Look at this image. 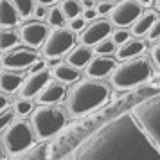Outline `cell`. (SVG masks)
I'll return each mask as SVG.
<instances>
[{"mask_svg": "<svg viewBox=\"0 0 160 160\" xmlns=\"http://www.w3.org/2000/svg\"><path fill=\"white\" fill-rule=\"evenodd\" d=\"M74 160H160V149L133 113H121L88 135Z\"/></svg>", "mask_w": 160, "mask_h": 160, "instance_id": "1", "label": "cell"}, {"mask_svg": "<svg viewBox=\"0 0 160 160\" xmlns=\"http://www.w3.org/2000/svg\"><path fill=\"white\" fill-rule=\"evenodd\" d=\"M110 88L97 79H85L79 81L76 87L68 92V112L72 115H83L92 110L102 106L108 101Z\"/></svg>", "mask_w": 160, "mask_h": 160, "instance_id": "2", "label": "cell"}, {"mask_svg": "<svg viewBox=\"0 0 160 160\" xmlns=\"http://www.w3.org/2000/svg\"><path fill=\"white\" fill-rule=\"evenodd\" d=\"M153 67L144 58H131L124 63L117 65L112 72V85L117 90H128V88L138 87L151 78Z\"/></svg>", "mask_w": 160, "mask_h": 160, "instance_id": "3", "label": "cell"}, {"mask_svg": "<svg viewBox=\"0 0 160 160\" xmlns=\"http://www.w3.org/2000/svg\"><path fill=\"white\" fill-rule=\"evenodd\" d=\"M133 115L160 149V92L148 95L138 104H135Z\"/></svg>", "mask_w": 160, "mask_h": 160, "instance_id": "4", "label": "cell"}, {"mask_svg": "<svg viewBox=\"0 0 160 160\" xmlns=\"http://www.w3.org/2000/svg\"><path fill=\"white\" fill-rule=\"evenodd\" d=\"M67 122V117L63 110L49 106V104H42L40 108L32 112V119H31V126L40 138H49L54 137L58 131L63 130Z\"/></svg>", "mask_w": 160, "mask_h": 160, "instance_id": "5", "label": "cell"}, {"mask_svg": "<svg viewBox=\"0 0 160 160\" xmlns=\"http://www.w3.org/2000/svg\"><path fill=\"white\" fill-rule=\"evenodd\" d=\"M34 135L36 133L32 130V126H29L25 121H15L11 126H8L4 130L2 142H4L6 151L16 155V153L29 149L34 142Z\"/></svg>", "mask_w": 160, "mask_h": 160, "instance_id": "6", "label": "cell"}, {"mask_svg": "<svg viewBox=\"0 0 160 160\" xmlns=\"http://www.w3.org/2000/svg\"><path fill=\"white\" fill-rule=\"evenodd\" d=\"M74 43H76V34L72 29H54L49 34V38L45 40L43 43V54L49 59L52 58H59L61 54L72 51Z\"/></svg>", "mask_w": 160, "mask_h": 160, "instance_id": "7", "label": "cell"}, {"mask_svg": "<svg viewBox=\"0 0 160 160\" xmlns=\"http://www.w3.org/2000/svg\"><path fill=\"white\" fill-rule=\"evenodd\" d=\"M38 61V52L32 47H18L2 52V67L9 70H23Z\"/></svg>", "mask_w": 160, "mask_h": 160, "instance_id": "8", "label": "cell"}, {"mask_svg": "<svg viewBox=\"0 0 160 160\" xmlns=\"http://www.w3.org/2000/svg\"><path fill=\"white\" fill-rule=\"evenodd\" d=\"M142 15V8L137 0H119L112 9V23L117 27L133 25Z\"/></svg>", "mask_w": 160, "mask_h": 160, "instance_id": "9", "label": "cell"}, {"mask_svg": "<svg viewBox=\"0 0 160 160\" xmlns=\"http://www.w3.org/2000/svg\"><path fill=\"white\" fill-rule=\"evenodd\" d=\"M18 34L27 47L34 49V47H40V45L45 43V40L49 38V27L40 20H29V22L22 23Z\"/></svg>", "mask_w": 160, "mask_h": 160, "instance_id": "10", "label": "cell"}, {"mask_svg": "<svg viewBox=\"0 0 160 160\" xmlns=\"http://www.w3.org/2000/svg\"><path fill=\"white\" fill-rule=\"evenodd\" d=\"M112 32V20L106 18H95L90 25H87L81 32V43L83 45H97Z\"/></svg>", "mask_w": 160, "mask_h": 160, "instance_id": "11", "label": "cell"}, {"mask_svg": "<svg viewBox=\"0 0 160 160\" xmlns=\"http://www.w3.org/2000/svg\"><path fill=\"white\" fill-rule=\"evenodd\" d=\"M49 78H51V74H49L47 68L40 70V72L29 74V76L25 78V81H23L22 88H20L22 97H34V95H38L45 87H47Z\"/></svg>", "mask_w": 160, "mask_h": 160, "instance_id": "12", "label": "cell"}, {"mask_svg": "<svg viewBox=\"0 0 160 160\" xmlns=\"http://www.w3.org/2000/svg\"><path fill=\"white\" fill-rule=\"evenodd\" d=\"M117 67L115 59L108 58V56H97L92 58V61L87 65V76L92 79H99V78H106L108 74L113 72V68Z\"/></svg>", "mask_w": 160, "mask_h": 160, "instance_id": "13", "label": "cell"}, {"mask_svg": "<svg viewBox=\"0 0 160 160\" xmlns=\"http://www.w3.org/2000/svg\"><path fill=\"white\" fill-rule=\"evenodd\" d=\"M67 94L65 83L61 81H54V83H47V87L38 94L36 101L38 104H54V102H59Z\"/></svg>", "mask_w": 160, "mask_h": 160, "instance_id": "14", "label": "cell"}, {"mask_svg": "<svg viewBox=\"0 0 160 160\" xmlns=\"http://www.w3.org/2000/svg\"><path fill=\"white\" fill-rule=\"evenodd\" d=\"M23 76L18 74L16 70H9L4 68L2 76H0V88H2V94H13L18 88H22L23 85Z\"/></svg>", "mask_w": 160, "mask_h": 160, "instance_id": "15", "label": "cell"}, {"mask_svg": "<svg viewBox=\"0 0 160 160\" xmlns=\"http://www.w3.org/2000/svg\"><path fill=\"white\" fill-rule=\"evenodd\" d=\"M146 49V43L140 40V38H130L126 43L119 45V49L115 51L117 58L126 61V59H131V58H137L138 54H142Z\"/></svg>", "mask_w": 160, "mask_h": 160, "instance_id": "16", "label": "cell"}, {"mask_svg": "<svg viewBox=\"0 0 160 160\" xmlns=\"http://www.w3.org/2000/svg\"><path fill=\"white\" fill-rule=\"evenodd\" d=\"M68 65L76 67V68H83L87 67L90 61H92V49L88 45H83L81 43L79 47H74L72 51L67 54V59H65Z\"/></svg>", "mask_w": 160, "mask_h": 160, "instance_id": "17", "label": "cell"}, {"mask_svg": "<svg viewBox=\"0 0 160 160\" xmlns=\"http://www.w3.org/2000/svg\"><path fill=\"white\" fill-rule=\"evenodd\" d=\"M18 20H20V13L15 8V4L11 0H2L0 2V23H2V27L4 29L15 27Z\"/></svg>", "mask_w": 160, "mask_h": 160, "instance_id": "18", "label": "cell"}, {"mask_svg": "<svg viewBox=\"0 0 160 160\" xmlns=\"http://www.w3.org/2000/svg\"><path fill=\"white\" fill-rule=\"evenodd\" d=\"M52 74L56 76V79L61 81V83H74V81L79 79V70L76 68V67L68 65V63H58V65H54L52 68Z\"/></svg>", "mask_w": 160, "mask_h": 160, "instance_id": "19", "label": "cell"}, {"mask_svg": "<svg viewBox=\"0 0 160 160\" xmlns=\"http://www.w3.org/2000/svg\"><path fill=\"white\" fill-rule=\"evenodd\" d=\"M157 22V15L153 13V11H146L140 15L137 22L133 23V27H131V32H133V36H144L149 32L151 29V25Z\"/></svg>", "mask_w": 160, "mask_h": 160, "instance_id": "20", "label": "cell"}, {"mask_svg": "<svg viewBox=\"0 0 160 160\" xmlns=\"http://www.w3.org/2000/svg\"><path fill=\"white\" fill-rule=\"evenodd\" d=\"M18 36L20 34H16V32H13V31H9V29L2 31V36H0V49H2V52H8L13 47H16Z\"/></svg>", "mask_w": 160, "mask_h": 160, "instance_id": "21", "label": "cell"}, {"mask_svg": "<svg viewBox=\"0 0 160 160\" xmlns=\"http://www.w3.org/2000/svg\"><path fill=\"white\" fill-rule=\"evenodd\" d=\"M47 22H49V25L56 27V29H59V27L65 25L67 16H65V13H63L61 6H59V8H52L51 11H49V15H47Z\"/></svg>", "mask_w": 160, "mask_h": 160, "instance_id": "22", "label": "cell"}, {"mask_svg": "<svg viewBox=\"0 0 160 160\" xmlns=\"http://www.w3.org/2000/svg\"><path fill=\"white\" fill-rule=\"evenodd\" d=\"M61 9H63L67 18L72 20V18L81 15V2H78V0H63L61 2Z\"/></svg>", "mask_w": 160, "mask_h": 160, "instance_id": "23", "label": "cell"}, {"mask_svg": "<svg viewBox=\"0 0 160 160\" xmlns=\"http://www.w3.org/2000/svg\"><path fill=\"white\" fill-rule=\"evenodd\" d=\"M15 4V8L18 9V13L22 18H27L29 15L34 13V2L36 0H11Z\"/></svg>", "mask_w": 160, "mask_h": 160, "instance_id": "24", "label": "cell"}, {"mask_svg": "<svg viewBox=\"0 0 160 160\" xmlns=\"http://www.w3.org/2000/svg\"><path fill=\"white\" fill-rule=\"evenodd\" d=\"M15 112H16V115H20V117L29 115L31 112H32V101H31L29 97L18 99V101L15 102Z\"/></svg>", "mask_w": 160, "mask_h": 160, "instance_id": "25", "label": "cell"}, {"mask_svg": "<svg viewBox=\"0 0 160 160\" xmlns=\"http://www.w3.org/2000/svg\"><path fill=\"white\" fill-rule=\"evenodd\" d=\"M115 51V43H113V40L112 38H104L102 42L95 45V52L97 54H101V56H106V54H112V52Z\"/></svg>", "mask_w": 160, "mask_h": 160, "instance_id": "26", "label": "cell"}, {"mask_svg": "<svg viewBox=\"0 0 160 160\" xmlns=\"http://www.w3.org/2000/svg\"><path fill=\"white\" fill-rule=\"evenodd\" d=\"M112 40H113V43L115 45L126 43V42L130 40V31L126 29V27H119V29L112 31Z\"/></svg>", "mask_w": 160, "mask_h": 160, "instance_id": "27", "label": "cell"}, {"mask_svg": "<svg viewBox=\"0 0 160 160\" xmlns=\"http://www.w3.org/2000/svg\"><path fill=\"white\" fill-rule=\"evenodd\" d=\"M2 115H0V128H2V131L6 130L8 126H11V124L15 122V113L16 112H13V110H2L0 112Z\"/></svg>", "mask_w": 160, "mask_h": 160, "instance_id": "28", "label": "cell"}, {"mask_svg": "<svg viewBox=\"0 0 160 160\" xmlns=\"http://www.w3.org/2000/svg\"><path fill=\"white\" fill-rule=\"evenodd\" d=\"M97 13L99 15H108L112 13V9H113V4H112V0H97Z\"/></svg>", "mask_w": 160, "mask_h": 160, "instance_id": "29", "label": "cell"}, {"mask_svg": "<svg viewBox=\"0 0 160 160\" xmlns=\"http://www.w3.org/2000/svg\"><path fill=\"white\" fill-rule=\"evenodd\" d=\"M85 23H87V20L83 18V15H79V16H76V18H72V20L68 22V25H70V29L76 32V31H83L85 29Z\"/></svg>", "mask_w": 160, "mask_h": 160, "instance_id": "30", "label": "cell"}, {"mask_svg": "<svg viewBox=\"0 0 160 160\" xmlns=\"http://www.w3.org/2000/svg\"><path fill=\"white\" fill-rule=\"evenodd\" d=\"M148 36H149V40H157V38H160V20L157 18V22L151 25V29H149V32H148Z\"/></svg>", "mask_w": 160, "mask_h": 160, "instance_id": "31", "label": "cell"}, {"mask_svg": "<svg viewBox=\"0 0 160 160\" xmlns=\"http://www.w3.org/2000/svg\"><path fill=\"white\" fill-rule=\"evenodd\" d=\"M97 8H87L85 11H83V18L87 20V22H92V20H95L97 18Z\"/></svg>", "mask_w": 160, "mask_h": 160, "instance_id": "32", "label": "cell"}, {"mask_svg": "<svg viewBox=\"0 0 160 160\" xmlns=\"http://www.w3.org/2000/svg\"><path fill=\"white\" fill-rule=\"evenodd\" d=\"M47 15H49V11L45 9L43 4H38L36 8H34V16H36L38 20H42V18H43V16H47Z\"/></svg>", "mask_w": 160, "mask_h": 160, "instance_id": "33", "label": "cell"}, {"mask_svg": "<svg viewBox=\"0 0 160 160\" xmlns=\"http://www.w3.org/2000/svg\"><path fill=\"white\" fill-rule=\"evenodd\" d=\"M151 58H153V61H155V65H157V67L160 68V43L153 47V51H151Z\"/></svg>", "mask_w": 160, "mask_h": 160, "instance_id": "34", "label": "cell"}, {"mask_svg": "<svg viewBox=\"0 0 160 160\" xmlns=\"http://www.w3.org/2000/svg\"><path fill=\"white\" fill-rule=\"evenodd\" d=\"M43 68H45V63H43V61H36V63H34V67H31V70H29V74L40 72V70H43Z\"/></svg>", "mask_w": 160, "mask_h": 160, "instance_id": "35", "label": "cell"}, {"mask_svg": "<svg viewBox=\"0 0 160 160\" xmlns=\"http://www.w3.org/2000/svg\"><path fill=\"white\" fill-rule=\"evenodd\" d=\"M95 2L97 0H81V6L87 9V8H95Z\"/></svg>", "mask_w": 160, "mask_h": 160, "instance_id": "36", "label": "cell"}, {"mask_svg": "<svg viewBox=\"0 0 160 160\" xmlns=\"http://www.w3.org/2000/svg\"><path fill=\"white\" fill-rule=\"evenodd\" d=\"M38 4H43V6H51V4H54L56 0H36Z\"/></svg>", "mask_w": 160, "mask_h": 160, "instance_id": "37", "label": "cell"}, {"mask_svg": "<svg viewBox=\"0 0 160 160\" xmlns=\"http://www.w3.org/2000/svg\"><path fill=\"white\" fill-rule=\"evenodd\" d=\"M138 4H140V6H149V4H151L153 0H137Z\"/></svg>", "mask_w": 160, "mask_h": 160, "instance_id": "38", "label": "cell"}, {"mask_svg": "<svg viewBox=\"0 0 160 160\" xmlns=\"http://www.w3.org/2000/svg\"><path fill=\"white\" fill-rule=\"evenodd\" d=\"M155 6H157V9H160V0H155Z\"/></svg>", "mask_w": 160, "mask_h": 160, "instance_id": "39", "label": "cell"}, {"mask_svg": "<svg viewBox=\"0 0 160 160\" xmlns=\"http://www.w3.org/2000/svg\"><path fill=\"white\" fill-rule=\"evenodd\" d=\"M59 160H70V158H59Z\"/></svg>", "mask_w": 160, "mask_h": 160, "instance_id": "40", "label": "cell"}, {"mask_svg": "<svg viewBox=\"0 0 160 160\" xmlns=\"http://www.w3.org/2000/svg\"><path fill=\"white\" fill-rule=\"evenodd\" d=\"M112 2H115V0H112ZM117 2H119V0H117Z\"/></svg>", "mask_w": 160, "mask_h": 160, "instance_id": "41", "label": "cell"}]
</instances>
